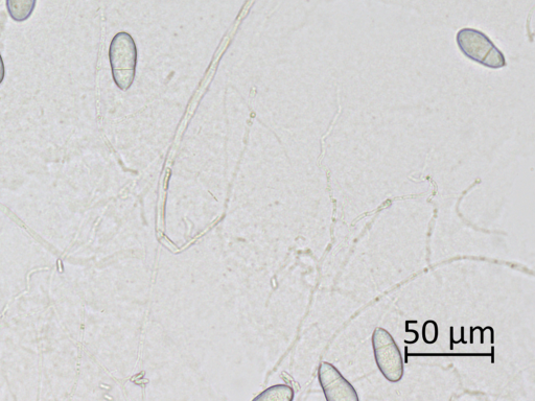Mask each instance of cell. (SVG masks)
<instances>
[{
	"label": "cell",
	"instance_id": "obj_2",
	"mask_svg": "<svg viewBox=\"0 0 535 401\" xmlns=\"http://www.w3.org/2000/svg\"><path fill=\"white\" fill-rule=\"evenodd\" d=\"M456 41L465 57L484 67L500 69L507 65L504 54L481 31L462 29L457 33Z\"/></svg>",
	"mask_w": 535,
	"mask_h": 401
},
{
	"label": "cell",
	"instance_id": "obj_5",
	"mask_svg": "<svg viewBox=\"0 0 535 401\" xmlns=\"http://www.w3.org/2000/svg\"><path fill=\"white\" fill-rule=\"evenodd\" d=\"M37 0H7V10L16 22H25L34 13Z\"/></svg>",
	"mask_w": 535,
	"mask_h": 401
},
{
	"label": "cell",
	"instance_id": "obj_6",
	"mask_svg": "<svg viewBox=\"0 0 535 401\" xmlns=\"http://www.w3.org/2000/svg\"><path fill=\"white\" fill-rule=\"evenodd\" d=\"M293 397L294 391L291 387L285 385H278L269 388L255 399L268 401H290L293 399Z\"/></svg>",
	"mask_w": 535,
	"mask_h": 401
},
{
	"label": "cell",
	"instance_id": "obj_1",
	"mask_svg": "<svg viewBox=\"0 0 535 401\" xmlns=\"http://www.w3.org/2000/svg\"><path fill=\"white\" fill-rule=\"evenodd\" d=\"M112 78L116 86L127 91L134 83L138 51L133 37L126 32L116 34L109 47Z\"/></svg>",
	"mask_w": 535,
	"mask_h": 401
},
{
	"label": "cell",
	"instance_id": "obj_8",
	"mask_svg": "<svg viewBox=\"0 0 535 401\" xmlns=\"http://www.w3.org/2000/svg\"><path fill=\"white\" fill-rule=\"evenodd\" d=\"M6 76V69L2 55H0V84H3Z\"/></svg>",
	"mask_w": 535,
	"mask_h": 401
},
{
	"label": "cell",
	"instance_id": "obj_3",
	"mask_svg": "<svg viewBox=\"0 0 535 401\" xmlns=\"http://www.w3.org/2000/svg\"><path fill=\"white\" fill-rule=\"evenodd\" d=\"M376 363L385 379L398 383L404 376L402 352L386 329L378 327L372 335Z\"/></svg>",
	"mask_w": 535,
	"mask_h": 401
},
{
	"label": "cell",
	"instance_id": "obj_4",
	"mask_svg": "<svg viewBox=\"0 0 535 401\" xmlns=\"http://www.w3.org/2000/svg\"><path fill=\"white\" fill-rule=\"evenodd\" d=\"M318 379L325 398L329 401H359L360 397L340 371L332 364L322 362L318 370Z\"/></svg>",
	"mask_w": 535,
	"mask_h": 401
},
{
	"label": "cell",
	"instance_id": "obj_7",
	"mask_svg": "<svg viewBox=\"0 0 535 401\" xmlns=\"http://www.w3.org/2000/svg\"><path fill=\"white\" fill-rule=\"evenodd\" d=\"M438 336L437 324L433 321H428L424 325V339L427 343L432 344L436 342Z\"/></svg>",
	"mask_w": 535,
	"mask_h": 401
}]
</instances>
